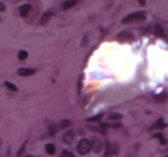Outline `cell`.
<instances>
[{"instance_id": "obj_1", "label": "cell", "mask_w": 168, "mask_h": 157, "mask_svg": "<svg viewBox=\"0 0 168 157\" xmlns=\"http://www.w3.org/2000/svg\"><path fill=\"white\" fill-rule=\"evenodd\" d=\"M144 20H145V13L144 12H136V13L127 15L122 20V23L127 24V23H131V22H136V21H144Z\"/></svg>"}, {"instance_id": "obj_2", "label": "cell", "mask_w": 168, "mask_h": 157, "mask_svg": "<svg viewBox=\"0 0 168 157\" xmlns=\"http://www.w3.org/2000/svg\"><path fill=\"white\" fill-rule=\"evenodd\" d=\"M91 150V145L90 141L87 139H82L79 140V142L77 143V151L81 155H87L88 152H90Z\"/></svg>"}, {"instance_id": "obj_3", "label": "cell", "mask_w": 168, "mask_h": 157, "mask_svg": "<svg viewBox=\"0 0 168 157\" xmlns=\"http://www.w3.org/2000/svg\"><path fill=\"white\" fill-rule=\"evenodd\" d=\"M90 145H91V149H92L93 152H96V154L100 152L101 149H103V146H104L103 140H101L99 137H92V139H91V141H90Z\"/></svg>"}, {"instance_id": "obj_4", "label": "cell", "mask_w": 168, "mask_h": 157, "mask_svg": "<svg viewBox=\"0 0 168 157\" xmlns=\"http://www.w3.org/2000/svg\"><path fill=\"white\" fill-rule=\"evenodd\" d=\"M75 138H76V133H75V131H73V130L66 131L65 134H63V137H62L63 142L67 143V145H70V143L75 140Z\"/></svg>"}, {"instance_id": "obj_5", "label": "cell", "mask_w": 168, "mask_h": 157, "mask_svg": "<svg viewBox=\"0 0 168 157\" xmlns=\"http://www.w3.org/2000/svg\"><path fill=\"white\" fill-rule=\"evenodd\" d=\"M35 74H36V69H31V68H21L17 70V75L22 77H29Z\"/></svg>"}, {"instance_id": "obj_6", "label": "cell", "mask_w": 168, "mask_h": 157, "mask_svg": "<svg viewBox=\"0 0 168 157\" xmlns=\"http://www.w3.org/2000/svg\"><path fill=\"white\" fill-rule=\"evenodd\" d=\"M165 127H167V124L166 123H163V119L162 118H159L152 126L149 129V131H153V130H162V129H165Z\"/></svg>"}, {"instance_id": "obj_7", "label": "cell", "mask_w": 168, "mask_h": 157, "mask_svg": "<svg viewBox=\"0 0 168 157\" xmlns=\"http://www.w3.org/2000/svg\"><path fill=\"white\" fill-rule=\"evenodd\" d=\"M116 39H118V40H121V41H132L135 38H134V36H132L131 34H129V32H121V34H119V35L116 36Z\"/></svg>"}, {"instance_id": "obj_8", "label": "cell", "mask_w": 168, "mask_h": 157, "mask_svg": "<svg viewBox=\"0 0 168 157\" xmlns=\"http://www.w3.org/2000/svg\"><path fill=\"white\" fill-rule=\"evenodd\" d=\"M154 100L158 103H165V102H167L168 101V93L167 92H162V93L158 94V95L154 97Z\"/></svg>"}, {"instance_id": "obj_9", "label": "cell", "mask_w": 168, "mask_h": 157, "mask_svg": "<svg viewBox=\"0 0 168 157\" xmlns=\"http://www.w3.org/2000/svg\"><path fill=\"white\" fill-rule=\"evenodd\" d=\"M30 9H31V6H30V5H28V4L22 5V6L20 7V15H21L22 17H25L28 14H29Z\"/></svg>"}, {"instance_id": "obj_10", "label": "cell", "mask_w": 168, "mask_h": 157, "mask_svg": "<svg viewBox=\"0 0 168 157\" xmlns=\"http://www.w3.org/2000/svg\"><path fill=\"white\" fill-rule=\"evenodd\" d=\"M113 154H114V151H113V148L110 147V143L108 141H106V149H105L104 157H110Z\"/></svg>"}, {"instance_id": "obj_11", "label": "cell", "mask_w": 168, "mask_h": 157, "mask_svg": "<svg viewBox=\"0 0 168 157\" xmlns=\"http://www.w3.org/2000/svg\"><path fill=\"white\" fill-rule=\"evenodd\" d=\"M155 36L157 37H160V38H165L166 37V35H165V30L159 25V24H157L155 25Z\"/></svg>"}, {"instance_id": "obj_12", "label": "cell", "mask_w": 168, "mask_h": 157, "mask_svg": "<svg viewBox=\"0 0 168 157\" xmlns=\"http://www.w3.org/2000/svg\"><path fill=\"white\" fill-rule=\"evenodd\" d=\"M76 4H77L76 0H68V1L63 3V5H62V9H63V11L69 9V8L74 7V6H76Z\"/></svg>"}, {"instance_id": "obj_13", "label": "cell", "mask_w": 168, "mask_h": 157, "mask_svg": "<svg viewBox=\"0 0 168 157\" xmlns=\"http://www.w3.org/2000/svg\"><path fill=\"white\" fill-rule=\"evenodd\" d=\"M45 149H46V152H47L48 155H54L55 151H57V148H55V146H54L53 143H47V145L45 146Z\"/></svg>"}, {"instance_id": "obj_14", "label": "cell", "mask_w": 168, "mask_h": 157, "mask_svg": "<svg viewBox=\"0 0 168 157\" xmlns=\"http://www.w3.org/2000/svg\"><path fill=\"white\" fill-rule=\"evenodd\" d=\"M153 138H157L159 141H160V143L163 146V145H166L167 143V139L165 138V135L161 133V132H158V133H155V134H153Z\"/></svg>"}, {"instance_id": "obj_15", "label": "cell", "mask_w": 168, "mask_h": 157, "mask_svg": "<svg viewBox=\"0 0 168 157\" xmlns=\"http://www.w3.org/2000/svg\"><path fill=\"white\" fill-rule=\"evenodd\" d=\"M121 118H122V115H120V114H118V112H112V114H109V116H108V119L112 120V122L120 120Z\"/></svg>"}, {"instance_id": "obj_16", "label": "cell", "mask_w": 168, "mask_h": 157, "mask_svg": "<svg viewBox=\"0 0 168 157\" xmlns=\"http://www.w3.org/2000/svg\"><path fill=\"white\" fill-rule=\"evenodd\" d=\"M52 15H53V14H52L51 12H46V13H44L43 16H42V18H40V24H45V23H47V21L51 18Z\"/></svg>"}, {"instance_id": "obj_17", "label": "cell", "mask_w": 168, "mask_h": 157, "mask_svg": "<svg viewBox=\"0 0 168 157\" xmlns=\"http://www.w3.org/2000/svg\"><path fill=\"white\" fill-rule=\"evenodd\" d=\"M103 117H104V114H99V115H96V116H93V117H90V118H88V119H87V122H89V123H96V122H100V120L103 119Z\"/></svg>"}, {"instance_id": "obj_18", "label": "cell", "mask_w": 168, "mask_h": 157, "mask_svg": "<svg viewBox=\"0 0 168 157\" xmlns=\"http://www.w3.org/2000/svg\"><path fill=\"white\" fill-rule=\"evenodd\" d=\"M58 129H59V127L57 126V124H52L51 126H50V130H48V131H50V135L53 137V135L57 134V133H58Z\"/></svg>"}, {"instance_id": "obj_19", "label": "cell", "mask_w": 168, "mask_h": 157, "mask_svg": "<svg viewBox=\"0 0 168 157\" xmlns=\"http://www.w3.org/2000/svg\"><path fill=\"white\" fill-rule=\"evenodd\" d=\"M5 85H6V87H7L8 89H11V91H13V92H17V91H19V88L16 87V85H14V84L11 83V81H5Z\"/></svg>"}, {"instance_id": "obj_20", "label": "cell", "mask_w": 168, "mask_h": 157, "mask_svg": "<svg viewBox=\"0 0 168 157\" xmlns=\"http://www.w3.org/2000/svg\"><path fill=\"white\" fill-rule=\"evenodd\" d=\"M17 57H19L20 61H24L28 57V52L26 51H20L19 54H17Z\"/></svg>"}, {"instance_id": "obj_21", "label": "cell", "mask_w": 168, "mask_h": 157, "mask_svg": "<svg viewBox=\"0 0 168 157\" xmlns=\"http://www.w3.org/2000/svg\"><path fill=\"white\" fill-rule=\"evenodd\" d=\"M70 120H68V119H63L61 123H60V129H66V127H68V126H70Z\"/></svg>"}, {"instance_id": "obj_22", "label": "cell", "mask_w": 168, "mask_h": 157, "mask_svg": "<svg viewBox=\"0 0 168 157\" xmlns=\"http://www.w3.org/2000/svg\"><path fill=\"white\" fill-rule=\"evenodd\" d=\"M61 157H75V155H74L73 152L68 151V150H63V151L61 152Z\"/></svg>"}, {"instance_id": "obj_23", "label": "cell", "mask_w": 168, "mask_h": 157, "mask_svg": "<svg viewBox=\"0 0 168 157\" xmlns=\"http://www.w3.org/2000/svg\"><path fill=\"white\" fill-rule=\"evenodd\" d=\"M5 9H6V6L3 3H0V12H5Z\"/></svg>"}, {"instance_id": "obj_24", "label": "cell", "mask_w": 168, "mask_h": 157, "mask_svg": "<svg viewBox=\"0 0 168 157\" xmlns=\"http://www.w3.org/2000/svg\"><path fill=\"white\" fill-rule=\"evenodd\" d=\"M138 3H139V5H141V6H145L146 0H138Z\"/></svg>"}, {"instance_id": "obj_25", "label": "cell", "mask_w": 168, "mask_h": 157, "mask_svg": "<svg viewBox=\"0 0 168 157\" xmlns=\"http://www.w3.org/2000/svg\"><path fill=\"white\" fill-rule=\"evenodd\" d=\"M25 157H36V156H34V155H28V156H25Z\"/></svg>"}, {"instance_id": "obj_26", "label": "cell", "mask_w": 168, "mask_h": 157, "mask_svg": "<svg viewBox=\"0 0 168 157\" xmlns=\"http://www.w3.org/2000/svg\"><path fill=\"white\" fill-rule=\"evenodd\" d=\"M166 157H168V155H167V156H166Z\"/></svg>"}]
</instances>
